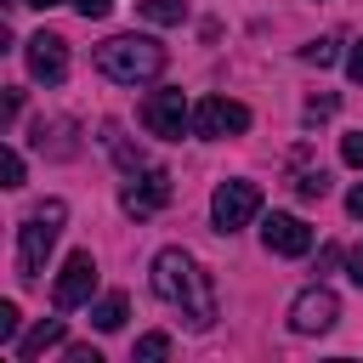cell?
<instances>
[{"mask_svg": "<svg viewBox=\"0 0 363 363\" xmlns=\"http://www.w3.org/2000/svg\"><path fill=\"white\" fill-rule=\"evenodd\" d=\"M153 295L164 306H176L187 318V329H210L216 323V284H210V272L182 244H170V250L153 255Z\"/></svg>", "mask_w": 363, "mask_h": 363, "instance_id": "1", "label": "cell"}, {"mask_svg": "<svg viewBox=\"0 0 363 363\" xmlns=\"http://www.w3.org/2000/svg\"><path fill=\"white\" fill-rule=\"evenodd\" d=\"M96 74H108L113 85H147L164 74V45L147 34H113L96 45Z\"/></svg>", "mask_w": 363, "mask_h": 363, "instance_id": "2", "label": "cell"}, {"mask_svg": "<svg viewBox=\"0 0 363 363\" xmlns=\"http://www.w3.org/2000/svg\"><path fill=\"white\" fill-rule=\"evenodd\" d=\"M62 221H68V204H62V199H45V204L17 227V278H23V284H34V278L45 272V261H51V250H57Z\"/></svg>", "mask_w": 363, "mask_h": 363, "instance_id": "3", "label": "cell"}, {"mask_svg": "<svg viewBox=\"0 0 363 363\" xmlns=\"http://www.w3.org/2000/svg\"><path fill=\"white\" fill-rule=\"evenodd\" d=\"M261 216V187L255 182H221L216 193H210V221H216V233H238V227H250Z\"/></svg>", "mask_w": 363, "mask_h": 363, "instance_id": "4", "label": "cell"}, {"mask_svg": "<svg viewBox=\"0 0 363 363\" xmlns=\"http://www.w3.org/2000/svg\"><path fill=\"white\" fill-rule=\"evenodd\" d=\"M142 125L153 130V136H164V142H182V130H193V108H187V96L182 91H147V102H142Z\"/></svg>", "mask_w": 363, "mask_h": 363, "instance_id": "5", "label": "cell"}, {"mask_svg": "<svg viewBox=\"0 0 363 363\" xmlns=\"http://www.w3.org/2000/svg\"><path fill=\"white\" fill-rule=\"evenodd\" d=\"M244 130H250V108L233 102V96H204V102L193 108V136H204V142L244 136Z\"/></svg>", "mask_w": 363, "mask_h": 363, "instance_id": "6", "label": "cell"}, {"mask_svg": "<svg viewBox=\"0 0 363 363\" xmlns=\"http://www.w3.org/2000/svg\"><path fill=\"white\" fill-rule=\"evenodd\" d=\"M335 318H340V301H335L329 284H306L289 301V329L295 335H323V329H335Z\"/></svg>", "mask_w": 363, "mask_h": 363, "instance_id": "7", "label": "cell"}, {"mask_svg": "<svg viewBox=\"0 0 363 363\" xmlns=\"http://www.w3.org/2000/svg\"><path fill=\"white\" fill-rule=\"evenodd\" d=\"M91 295H96V261H91V250H74V255L62 261V272H57L51 301H57V312H74V306H85Z\"/></svg>", "mask_w": 363, "mask_h": 363, "instance_id": "8", "label": "cell"}, {"mask_svg": "<svg viewBox=\"0 0 363 363\" xmlns=\"http://www.w3.org/2000/svg\"><path fill=\"white\" fill-rule=\"evenodd\" d=\"M23 57H28V74L45 79V85H57V79L68 74V40H62V34H34V40H23Z\"/></svg>", "mask_w": 363, "mask_h": 363, "instance_id": "9", "label": "cell"}, {"mask_svg": "<svg viewBox=\"0 0 363 363\" xmlns=\"http://www.w3.org/2000/svg\"><path fill=\"white\" fill-rule=\"evenodd\" d=\"M119 204H125V216H153V210H164L170 204V170H142V182H130L125 193H119Z\"/></svg>", "mask_w": 363, "mask_h": 363, "instance_id": "10", "label": "cell"}, {"mask_svg": "<svg viewBox=\"0 0 363 363\" xmlns=\"http://www.w3.org/2000/svg\"><path fill=\"white\" fill-rule=\"evenodd\" d=\"M261 244H267L272 255H306V250H312V227H306L301 216H267V221H261Z\"/></svg>", "mask_w": 363, "mask_h": 363, "instance_id": "11", "label": "cell"}, {"mask_svg": "<svg viewBox=\"0 0 363 363\" xmlns=\"http://www.w3.org/2000/svg\"><path fill=\"white\" fill-rule=\"evenodd\" d=\"M62 340H68L62 318H45V323H34V329H28V335H23V340H17L11 352H17L23 363H34V357H45V352H51V346H62Z\"/></svg>", "mask_w": 363, "mask_h": 363, "instance_id": "12", "label": "cell"}, {"mask_svg": "<svg viewBox=\"0 0 363 363\" xmlns=\"http://www.w3.org/2000/svg\"><path fill=\"white\" fill-rule=\"evenodd\" d=\"M125 318H130V301L113 289V295H102L96 306H91V323L102 329V335H113V329H125Z\"/></svg>", "mask_w": 363, "mask_h": 363, "instance_id": "13", "label": "cell"}, {"mask_svg": "<svg viewBox=\"0 0 363 363\" xmlns=\"http://www.w3.org/2000/svg\"><path fill=\"white\" fill-rule=\"evenodd\" d=\"M335 57H340V40H335V34H323V40L301 45V62H312V68H329Z\"/></svg>", "mask_w": 363, "mask_h": 363, "instance_id": "14", "label": "cell"}, {"mask_svg": "<svg viewBox=\"0 0 363 363\" xmlns=\"http://www.w3.org/2000/svg\"><path fill=\"white\" fill-rule=\"evenodd\" d=\"M142 17L147 23H182L187 17V0H142Z\"/></svg>", "mask_w": 363, "mask_h": 363, "instance_id": "15", "label": "cell"}, {"mask_svg": "<svg viewBox=\"0 0 363 363\" xmlns=\"http://www.w3.org/2000/svg\"><path fill=\"white\" fill-rule=\"evenodd\" d=\"M17 329H23V312L11 301H0V346H17Z\"/></svg>", "mask_w": 363, "mask_h": 363, "instance_id": "16", "label": "cell"}, {"mask_svg": "<svg viewBox=\"0 0 363 363\" xmlns=\"http://www.w3.org/2000/svg\"><path fill=\"white\" fill-rule=\"evenodd\" d=\"M136 357H142V363L170 357V335H142V340H136Z\"/></svg>", "mask_w": 363, "mask_h": 363, "instance_id": "17", "label": "cell"}, {"mask_svg": "<svg viewBox=\"0 0 363 363\" xmlns=\"http://www.w3.org/2000/svg\"><path fill=\"white\" fill-rule=\"evenodd\" d=\"M295 193H301V199H323V193H329V176H323V170H306V176L295 182Z\"/></svg>", "mask_w": 363, "mask_h": 363, "instance_id": "18", "label": "cell"}, {"mask_svg": "<svg viewBox=\"0 0 363 363\" xmlns=\"http://www.w3.org/2000/svg\"><path fill=\"white\" fill-rule=\"evenodd\" d=\"M340 159H346L352 170H363V130H352V136L340 142Z\"/></svg>", "mask_w": 363, "mask_h": 363, "instance_id": "19", "label": "cell"}, {"mask_svg": "<svg viewBox=\"0 0 363 363\" xmlns=\"http://www.w3.org/2000/svg\"><path fill=\"white\" fill-rule=\"evenodd\" d=\"M6 187H23V153L6 147Z\"/></svg>", "mask_w": 363, "mask_h": 363, "instance_id": "20", "label": "cell"}, {"mask_svg": "<svg viewBox=\"0 0 363 363\" xmlns=\"http://www.w3.org/2000/svg\"><path fill=\"white\" fill-rule=\"evenodd\" d=\"M68 6H74L79 17H108V11H113V0H68Z\"/></svg>", "mask_w": 363, "mask_h": 363, "instance_id": "21", "label": "cell"}, {"mask_svg": "<svg viewBox=\"0 0 363 363\" xmlns=\"http://www.w3.org/2000/svg\"><path fill=\"white\" fill-rule=\"evenodd\" d=\"M346 74H352V79H357V85H363V40H357V45H352V51H346Z\"/></svg>", "mask_w": 363, "mask_h": 363, "instance_id": "22", "label": "cell"}, {"mask_svg": "<svg viewBox=\"0 0 363 363\" xmlns=\"http://www.w3.org/2000/svg\"><path fill=\"white\" fill-rule=\"evenodd\" d=\"M346 272H352V284H357V289H363V244H357V250H352V255H346Z\"/></svg>", "mask_w": 363, "mask_h": 363, "instance_id": "23", "label": "cell"}, {"mask_svg": "<svg viewBox=\"0 0 363 363\" xmlns=\"http://www.w3.org/2000/svg\"><path fill=\"white\" fill-rule=\"evenodd\" d=\"M346 216H357V221H363V182L346 193Z\"/></svg>", "mask_w": 363, "mask_h": 363, "instance_id": "24", "label": "cell"}, {"mask_svg": "<svg viewBox=\"0 0 363 363\" xmlns=\"http://www.w3.org/2000/svg\"><path fill=\"white\" fill-rule=\"evenodd\" d=\"M306 113H312V119H318V113H335V96H312V102H306Z\"/></svg>", "mask_w": 363, "mask_h": 363, "instance_id": "25", "label": "cell"}, {"mask_svg": "<svg viewBox=\"0 0 363 363\" xmlns=\"http://www.w3.org/2000/svg\"><path fill=\"white\" fill-rule=\"evenodd\" d=\"M68 363H102V357H96L91 346H68Z\"/></svg>", "mask_w": 363, "mask_h": 363, "instance_id": "26", "label": "cell"}, {"mask_svg": "<svg viewBox=\"0 0 363 363\" xmlns=\"http://www.w3.org/2000/svg\"><path fill=\"white\" fill-rule=\"evenodd\" d=\"M17 6H40V11H45V6H57V0H17Z\"/></svg>", "mask_w": 363, "mask_h": 363, "instance_id": "27", "label": "cell"}]
</instances>
